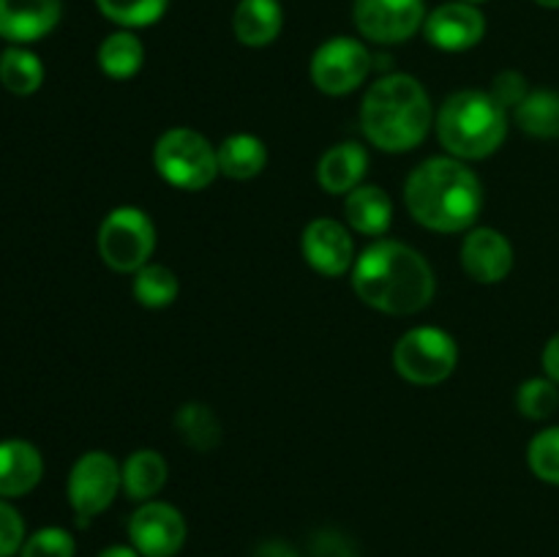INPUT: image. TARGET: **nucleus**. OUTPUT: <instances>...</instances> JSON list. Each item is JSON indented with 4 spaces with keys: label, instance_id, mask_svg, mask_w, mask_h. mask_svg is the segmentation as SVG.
<instances>
[{
    "label": "nucleus",
    "instance_id": "31",
    "mask_svg": "<svg viewBox=\"0 0 559 557\" xmlns=\"http://www.w3.org/2000/svg\"><path fill=\"white\" fill-rule=\"evenodd\" d=\"M489 93H491V98H495V102L500 104L502 109L513 112V109H516L519 104H522L524 98H527V93H530L527 76H524L522 71H513V69L500 71V74H495V80H491Z\"/></svg>",
    "mask_w": 559,
    "mask_h": 557
},
{
    "label": "nucleus",
    "instance_id": "3",
    "mask_svg": "<svg viewBox=\"0 0 559 557\" xmlns=\"http://www.w3.org/2000/svg\"><path fill=\"white\" fill-rule=\"evenodd\" d=\"M360 131L385 153H409L435 129V107L413 74L391 71L374 80L360 102Z\"/></svg>",
    "mask_w": 559,
    "mask_h": 557
},
{
    "label": "nucleus",
    "instance_id": "27",
    "mask_svg": "<svg viewBox=\"0 0 559 557\" xmlns=\"http://www.w3.org/2000/svg\"><path fill=\"white\" fill-rule=\"evenodd\" d=\"M96 9L123 31L151 27L167 14L169 0H96Z\"/></svg>",
    "mask_w": 559,
    "mask_h": 557
},
{
    "label": "nucleus",
    "instance_id": "25",
    "mask_svg": "<svg viewBox=\"0 0 559 557\" xmlns=\"http://www.w3.org/2000/svg\"><path fill=\"white\" fill-rule=\"evenodd\" d=\"M131 293H134L136 304L145 309H167L178 300L180 282L175 271H169L162 262H147L145 268L134 273L131 282Z\"/></svg>",
    "mask_w": 559,
    "mask_h": 557
},
{
    "label": "nucleus",
    "instance_id": "29",
    "mask_svg": "<svg viewBox=\"0 0 559 557\" xmlns=\"http://www.w3.org/2000/svg\"><path fill=\"white\" fill-rule=\"evenodd\" d=\"M527 464L535 478L559 486V426H549L530 440Z\"/></svg>",
    "mask_w": 559,
    "mask_h": 557
},
{
    "label": "nucleus",
    "instance_id": "34",
    "mask_svg": "<svg viewBox=\"0 0 559 557\" xmlns=\"http://www.w3.org/2000/svg\"><path fill=\"white\" fill-rule=\"evenodd\" d=\"M251 557H300V555L293 544H287V541L271 538V541H262V544L251 552Z\"/></svg>",
    "mask_w": 559,
    "mask_h": 557
},
{
    "label": "nucleus",
    "instance_id": "4",
    "mask_svg": "<svg viewBox=\"0 0 559 557\" xmlns=\"http://www.w3.org/2000/svg\"><path fill=\"white\" fill-rule=\"evenodd\" d=\"M511 112L491 98L489 91L451 93L435 112V131L448 156L480 162L495 156L508 137Z\"/></svg>",
    "mask_w": 559,
    "mask_h": 557
},
{
    "label": "nucleus",
    "instance_id": "33",
    "mask_svg": "<svg viewBox=\"0 0 559 557\" xmlns=\"http://www.w3.org/2000/svg\"><path fill=\"white\" fill-rule=\"evenodd\" d=\"M22 544H25V522L14 506L0 500V557L20 555Z\"/></svg>",
    "mask_w": 559,
    "mask_h": 557
},
{
    "label": "nucleus",
    "instance_id": "32",
    "mask_svg": "<svg viewBox=\"0 0 559 557\" xmlns=\"http://www.w3.org/2000/svg\"><path fill=\"white\" fill-rule=\"evenodd\" d=\"M309 555L311 557H360L355 541L336 528L314 530L309 538Z\"/></svg>",
    "mask_w": 559,
    "mask_h": 557
},
{
    "label": "nucleus",
    "instance_id": "13",
    "mask_svg": "<svg viewBox=\"0 0 559 557\" xmlns=\"http://www.w3.org/2000/svg\"><path fill=\"white\" fill-rule=\"evenodd\" d=\"M300 251H304V260L309 262L311 271L328 278L353 271L355 257H358L347 224L328 216L306 224L304 235H300Z\"/></svg>",
    "mask_w": 559,
    "mask_h": 557
},
{
    "label": "nucleus",
    "instance_id": "26",
    "mask_svg": "<svg viewBox=\"0 0 559 557\" xmlns=\"http://www.w3.org/2000/svg\"><path fill=\"white\" fill-rule=\"evenodd\" d=\"M0 82L14 96H31L44 82V63L25 47H9L0 55Z\"/></svg>",
    "mask_w": 559,
    "mask_h": 557
},
{
    "label": "nucleus",
    "instance_id": "2",
    "mask_svg": "<svg viewBox=\"0 0 559 557\" xmlns=\"http://www.w3.org/2000/svg\"><path fill=\"white\" fill-rule=\"evenodd\" d=\"M404 205L431 233H467L484 211V183L462 158L431 156L409 173Z\"/></svg>",
    "mask_w": 559,
    "mask_h": 557
},
{
    "label": "nucleus",
    "instance_id": "8",
    "mask_svg": "<svg viewBox=\"0 0 559 557\" xmlns=\"http://www.w3.org/2000/svg\"><path fill=\"white\" fill-rule=\"evenodd\" d=\"M120 491H123L120 462L107 451L82 453L74 462V467H71L69 481H66L69 506L80 528H85L91 519L107 511Z\"/></svg>",
    "mask_w": 559,
    "mask_h": 557
},
{
    "label": "nucleus",
    "instance_id": "21",
    "mask_svg": "<svg viewBox=\"0 0 559 557\" xmlns=\"http://www.w3.org/2000/svg\"><path fill=\"white\" fill-rule=\"evenodd\" d=\"M218 153V173L229 180H251L262 175L267 167V147L265 142L249 131H238V134L224 137L222 145L216 147Z\"/></svg>",
    "mask_w": 559,
    "mask_h": 557
},
{
    "label": "nucleus",
    "instance_id": "9",
    "mask_svg": "<svg viewBox=\"0 0 559 557\" xmlns=\"http://www.w3.org/2000/svg\"><path fill=\"white\" fill-rule=\"evenodd\" d=\"M374 71V55L360 38L333 36L314 49L309 63L311 82L325 96H347L358 91Z\"/></svg>",
    "mask_w": 559,
    "mask_h": 557
},
{
    "label": "nucleus",
    "instance_id": "5",
    "mask_svg": "<svg viewBox=\"0 0 559 557\" xmlns=\"http://www.w3.org/2000/svg\"><path fill=\"white\" fill-rule=\"evenodd\" d=\"M153 167L180 191H202L218 178V153L205 134L173 126L153 145Z\"/></svg>",
    "mask_w": 559,
    "mask_h": 557
},
{
    "label": "nucleus",
    "instance_id": "20",
    "mask_svg": "<svg viewBox=\"0 0 559 557\" xmlns=\"http://www.w3.org/2000/svg\"><path fill=\"white\" fill-rule=\"evenodd\" d=\"M169 464L153 448H136L134 453L126 457L120 464V484H123V495L134 502L156 500L158 491L167 486Z\"/></svg>",
    "mask_w": 559,
    "mask_h": 557
},
{
    "label": "nucleus",
    "instance_id": "7",
    "mask_svg": "<svg viewBox=\"0 0 559 557\" xmlns=\"http://www.w3.org/2000/svg\"><path fill=\"white\" fill-rule=\"evenodd\" d=\"M393 366L413 386H440L456 371L459 344L445 328H409L393 347Z\"/></svg>",
    "mask_w": 559,
    "mask_h": 557
},
{
    "label": "nucleus",
    "instance_id": "1",
    "mask_svg": "<svg viewBox=\"0 0 559 557\" xmlns=\"http://www.w3.org/2000/svg\"><path fill=\"white\" fill-rule=\"evenodd\" d=\"M353 289L382 315H418L435 300L437 276L424 254L393 238H377L355 257Z\"/></svg>",
    "mask_w": 559,
    "mask_h": 557
},
{
    "label": "nucleus",
    "instance_id": "38",
    "mask_svg": "<svg viewBox=\"0 0 559 557\" xmlns=\"http://www.w3.org/2000/svg\"><path fill=\"white\" fill-rule=\"evenodd\" d=\"M464 3H475V5H480V3H486V0H464Z\"/></svg>",
    "mask_w": 559,
    "mask_h": 557
},
{
    "label": "nucleus",
    "instance_id": "28",
    "mask_svg": "<svg viewBox=\"0 0 559 557\" xmlns=\"http://www.w3.org/2000/svg\"><path fill=\"white\" fill-rule=\"evenodd\" d=\"M516 410L530 420H549L559 410V386L549 377H530L516 391Z\"/></svg>",
    "mask_w": 559,
    "mask_h": 557
},
{
    "label": "nucleus",
    "instance_id": "6",
    "mask_svg": "<svg viewBox=\"0 0 559 557\" xmlns=\"http://www.w3.org/2000/svg\"><path fill=\"white\" fill-rule=\"evenodd\" d=\"M98 257L115 273H131L151 262L156 251V224L142 208L120 205L104 216L96 235Z\"/></svg>",
    "mask_w": 559,
    "mask_h": 557
},
{
    "label": "nucleus",
    "instance_id": "10",
    "mask_svg": "<svg viewBox=\"0 0 559 557\" xmlns=\"http://www.w3.org/2000/svg\"><path fill=\"white\" fill-rule=\"evenodd\" d=\"M426 14V0H353L355 27L380 47L404 44L424 31Z\"/></svg>",
    "mask_w": 559,
    "mask_h": 557
},
{
    "label": "nucleus",
    "instance_id": "24",
    "mask_svg": "<svg viewBox=\"0 0 559 557\" xmlns=\"http://www.w3.org/2000/svg\"><path fill=\"white\" fill-rule=\"evenodd\" d=\"M513 123L535 140H557L559 137V93L549 87L530 91L527 98L511 112Z\"/></svg>",
    "mask_w": 559,
    "mask_h": 557
},
{
    "label": "nucleus",
    "instance_id": "12",
    "mask_svg": "<svg viewBox=\"0 0 559 557\" xmlns=\"http://www.w3.org/2000/svg\"><path fill=\"white\" fill-rule=\"evenodd\" d=\"M424 36L440 52H467L486 36V16L475 3L448 0L426 14Z\"/></svg>",
    "mask_w": 559,
    "mask_h": 557
},
{
    "label": "nucleus",
    "instance_id": "36",
    "mask_svg": "<svg viewBox=\"0 0 559 557\" xmlns=\"http://www.w3.org/2000/svg\"><path fill=\"white\" fill-rule=\"evenodd\" d=\"M98 557H142V555L131 544H115L98 552Z\"/></svg>",
    "mask_w": 559,
    "mask_h": 557
},
{
    "label": "nucleus",
    "instance_id": "14",
    "mask_svg": "<svg viewBox=\"0 0 559 557\" xmlns=\"http://www.w3.org/2000/svg\"><path fill=\"white\" fill-rule=\"evenodd\" d=\"M513 246L500 229L473 227L462 244V268L473 282L500 284L513 271Z\"/></svg>",
    "mask_w": 559,
    "mask_h": 557
},
{
    "label": "nucleus",
    "instance_id": "17",
    "mask_svg": "<svg viewBox=\"0 0 559 557\" xmlns=\"http://www.w3.org/2000/svg\"><path fill=\"white\" fill-rule=\"evenodd\" d=\"M344 222L353 233L382 238L393 224L391 194L377 183H360L344 197Z\"/></svg>",
    "mask_w": 559,
    "mask_h": 557
},
{
    "label": "nucleus",
    "instance_id": "11",
    "mask_svg": "<svg viewBox=\"0 0 559 557\" xmlns=\"http://www.w3.org/2000/svg\"><path fill=\"white\" fill-rule=\"evenodd\" d=\"M183 513L164 500L140 502L129 519V544L142 557H175L186 544Z\"/></svg>",
    "mask_w": 559,
    "mask_h": 557
},
{
    "label": "nucleus",
    "instance_id": "35",
    "mask_svg": "<svg viewBox=\"0 0 559 557\" xmlns=\"http://www.w3.org/2000/svg\"><path fill=\"white\" fill-rule=\"evenodd\" d=\"M540 364H544V375L559 386V333H555V336L546 342L544 355H540Z\"/></svg>",
    "mask_w": 559,
    "mask_h": 557
},
{
    "label": "nucleus",
    "instance_id": "37",
    "mask_svg": "<svg viewBox=\"0 0 559 557\" xmlns=\"http://www.w3.org/2000/svg\"><path fill=\"white\" fill-rule=\"evenodd\" d=\"M533 3L544 5V9H559V0H533Z\"/></svg>",
    "mask_w": 559,
    "mask_h": 557
},
{
    "label": "nucleus",
    "instance_id": "22",
    "mask_svg": "<svg viewBox=\"0 0 559 557\" xmlns=\"http://www.w3.org/2000/svg\"><path fill=\"white\" fill-rule=\"evenodd\" d=\"M98 69L109 76V80H131V76L140 74V69L145 66V44L140 42L134 31H115L98 44Z\"/></svg>",
    "mask_w": 559,
    "mask_h": 557
},
{
    "label": "nucleus",
    "instance_id": "23",
    "mask_svg": "<svg viewBox=\"0 0 559 557\" xmlns=\"http://www.w3.org/2000/svg\"><path fill=\"white\" fill-rule=\"evenodd\" d=\"M175 431L180 440L197 453H211L222 442V420L211 404L186 402L180 404L173 418Z\"/></svg>",
    "mask_w": 559,
    "mask_h": 557
},
{
    "label": "nucleus",
    "instance_id": "15",
    "mask_svg": "<svg viewBox=\"0 0 559 557\" xmlns=\"http://www.w3.org/2000/svg\"><path fill=\"white\" fill-rule=\"evenodd\" d=\"M60 0H0V36L11 44H31L58 27Z\"/></svg>",
    "mask_w": 559,
    "mask_h": 557
},
{
    "label": "nucleus",
    "instance_id": "19",
    "mask_svg": "<svg viewBox=\"0 0 559 557\" xmlns=\"http://www.w3.org/2000/svg\"><path fill=\"white\" fill-rule=\"evenodd\" d=\"M284 9L278 0H240L233 14V33L243 47L260 49L278 38Z\"/></svg>",
    "mask_w": 559,
    "mask_h": 557
},
{
    "label": "nucleus",
    "instance_id": "18",
    "mask_svg": "<svg viewBox=\"0 0 559 557\" xmlns=\"http://www.w3.org/2000/svg\"><path fill=\"white\" fill-rule=\"evenodd\" d=\"M44 475V459L27 440L0 442V497H22L38 486Z\"/></svg>",
    "mask_w": 559,
    "mask_h": 557
},
{
    "label": "nucleus",
    "instance_id": "16",
    "mask_svg": "<svg viewBox=\"0 0 559 557\" xmlns=\"http://www.w3.org/2000/svg\"><path fill=\"white\" fill-rule=\"evenodd\" d=\"M366 169H369V153L360 142H336L317 162V183L328 194L347 197L364 183Z\"/></svg>",
    "mask_w": 559,
    "mask_h": 557
},
{
    "label": "nucleus",
    "instance_id": "30",
    "mask_svg": "<svg viewBox=\"0 0 559 557\" xmlns=\"http://www.w3.org/2000/svg\"><path fill=\"white\" fill-rule=\"evenodd\" d=\"M74 535L63 528H41L27 535L20 557H74Z\"/></svg>",
    "mask_w": 559,
    "mask_h": 557
}]
</instances>
